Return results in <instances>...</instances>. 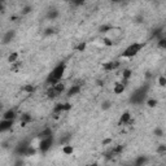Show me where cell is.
Segmentation results:
<instances>
[{"label": "cell", "instance_id": "obj_1", "mask_svg": "<svg viewBox=\"0 0 166 166\" xmlns=\"http://www.w3.org/2000/svg\"><path fill=\"white\" fill-rule=\"evenodd\" d=\"M65 70H66V62H60L59 65H56L52 69V72L48 74V77H47V79H46V83L49 84V86H53V84L61 82L64 74H65Z\"/></svg>", "mask_w": 166, "mask_h": 166}, {"label": "cell", "instance_id": "obj_2", "mask_svg": "<svg viewBox=\"0 0 166 166\" xmlns=\"http://www.w3.org/2000/svg\"><path fill=\"white\" fill-rule=\"evenodd\" d=\"M148 90H149V86H148V84H144V86L139 87V88L135 90L133 92V95L130 96V101L133 104H141V103H144L145 99H147Z\"/></svg>", "mask_w": 166, "mask_h": 166}, {"label": "cell", "instance_id": "obj_3", "mask_svg": "<svg viewBox=\"0 0 166 166\" xmlns=\"http://www.w3.org/2000/svg\"><path fill=\"white\" fill-rule=\"evenodd\" d=\"M144 47H145V43H139V42L131 43V44L121 53V59H131V57H135Z\"/></svg>", "mask_w": 166, "mask_h": 166}, {"label": "cell", "instance_id": "obj_4", "mask_svg": "<svg viewBox=\"0 0 166 166\" xmlns=\"http://www.w3.org/2000/svg\"><path fill=\"white\" fill-rule=\"evenodd\" d=\"M53 145V136L48 138V139H43V140H39L38 144V151L42 152V153H46L47 151L51 149V147Z\"/></svg>", "mask_w": 166, "mask_h": 166}, {"label": "cell", "instance_id": "obj_5", "mask_svg": "<svg viewBox=\"0 0 166 166\" xmlns=\"http://www.w3.org/2000/svg\"><path fill=\"white\" fill-rule=\"evenodd\" d=\"M123 149H125V145H122V144L114 145V147L112 148L109 152H107L105 157L108 158V160H112V158H114V157H118V156H120L122 152H123Z\"/></svg>", "mask_w": 166, "mask_h": 166}, {"label": "cell", "instance_id": "obj_6", "mask_svg": "<svg viewBox=\"0 0 166 166\" xmlns=\"http://www.w3.org/2000/svg\"><path fill=\"white\" fill-rule=\"evenodd\" d=\"M29 145H30V143H29L28 140H23V141H21V143H18V144H17V147H16V149H14L16 154L25 156V152L29 148Z\"/></svg>", "mask_w": 166, "mask_h": 166}, {"label": "cell", "instance_id": "obj_7", "mask_svg": "<svg viewBox=\"0 0 166 166\" xmlns=\"http://www.w3.org/2000/svg\"><path fill=\"white\" fill-rule=\"evenodd\" d=\"M80 90H82V84H80V83H74L73 86H70V88L67 90L66 96H67V97L75 96V95H78V94L80 92Z\"/></svg>", "mask_w": 166, "mask_h": 166}, {"label": "cell", "instance_id": "obj_8", "mask_svg": "<svg viewBox=\"0 0 166 166\" xmlns=\"http://www.w3.org/2000/svg\"><path fill=\"white\" fill-rule=\"evenodd\" d=\"M121 65V62L118 60H114V61H109V62H107V64H104L103 67H104V70H107V72H113V70H116L118 69Z\"/></svg>", "mask_w": 166, "mask_h": 166}, {"label": "cell", "instance_id": "obj_9", "mask_svg": "<svg viewBox=\"0 0 166 166\" xmlns=\"http://www.w3.org/2000/svg\"><path fill=\"white\" fill-rule=\"evenodd\" d=\"M16 36V31L14 30H8V31H5V34L3 35V39H1V43L3 44H8V43H11L13 39H14Z\"/></svg>", "mask_w": 166, "mask_h": 166}, {"label": "cell", "instance_id": "obj_10", "mask_svg": "<svg viewBox=\"0 0 166 166\" xmlns=\"http://www.w3.org/2000/svg\"><path fill=\"white\" fill-rule=\"evenodd\" d=\"M14 121H9V120H1L0 121V133H5V131L11 130Z\"/></svg>", "mask_w": 166, "mask_h": 166}, {"label": "cell", "instance_id": "obj_11", "mask_svg": "<svg viewBox=\"0 0 166 166\" xmlns=\"http://www.w3.org/2000/svg\"><path fill=\"white\" fill-rule=\"evenodd\" d=\"M52 136H53V131H52V128L46 127V128H43V130L39 133L38 139H39V140H43V139H48V138H52Z\"/></svg>", "mask_w": 166, "mask_h": 166}, {"label": "cell", "instance_id": "obj_12", "mask_svg": "<svg viewBox=\"0 0 166 166\" xmlns=\"http://www.w3.org/2000/svg\"><path fill=\"white\" fill-rule=\"evenodd\" d=\"M126 84L127 82L126 80H122V82H118L114 84V94H117V95H121L122 92H125V88H126Z\"/></svg>", "mask_w": 166, "mask_h": 166}, {"label": "cell", "instance_id": "obj_13", "mask_svg": "<svg viewBox=\"0 0 166 166\" xmlns=\"http://www.w3.org/2000/svg\"><path fill=\"white\" fill-rule=\"evenodd\" d=\"M131 121V113L130 112H125V113L121 114V118H120V125L122 126H126L128 125V122Z\"/></svg>", "mask_w": 166, "mask_h": 166}, {"label": "cell", "instance_id": "obj_14", "mask_svg": "<svg viewBox=\"0 0 166 166\" xmlns=\"http://www.w3.org/2000/svg\"><path fill=\"white\" fill-rule=\"evenodd\" d=\"M17 117V113L14 109H8L3 113V120H9V121H14V118Z\"/></svg>", "mask_w": 166, "mask_h": 166}, {"label": "cell", "instance_id": "obj_15", "mask_svg": "<svg viewBox=\"0 0 166 166\" xmlns=\"http://www.w3.org/2000/svg\"><path fill=\"white\" fill-rule=\"evenodd\" d=\"M60 16V13H59V11H57V9H55V8H53V9H49V11L48 12H47V18H48L49 20V21H53V20H56L57 18V17H59Z\"/></svg>", "mask_w": 166, "mask_h": 166}, {"label": "cell", "instance_id": "obj_16", "mask_svg": "<svg viewBox=\"0 0 166 166\" xmlns=\"http://www.w3.org/2000/svg\"><path fill=\"white\" fill-rule=\"evenodd\" d=\"M20 121H21V126L25 127L29 122H31V116L29 113H22L21 117H20Z\"/></svg>", "mask_w": 166, "mask_h": 166}, {"label": "cell", "instance_id": "obj_17", "mask_svg": "<svg viewBox=\"0 0 166 166\" xmlns=\"http://www.w3.org/2000/svg\"><path fill=\"white\" fill-rule=\"evenodd\" d=\"M147 162H148V158L145 156H139V157H136V160H135L133 166H144Z\"/></svg>", "mask_w": 166, "mask_h": 166}, {"label": "cell", "instance_id": "obj_18", "mask_svg": "<svg viewBox=\"0 0 166 166\" xmlns=\"http://www.w3.org/2000/svg\"><path fill=\"white\" fill-rule=\"evenodd\" d=\"M52 87H53V90L56 91V94L59 95V96H60L61 94H64V91H65V84H64L62 82H59V83L53 84Z\"/></svg>", "mask_w": 166, "mask_h": 166}, {"label": "cell", "instance_id": "obj_19", "mask_svg": "<svg viewBox=\"0 0 166 166\" xmlns=\"http://www.w3.org/2000/svg\"><path fill=\"white\" fill-rule=\"evenodd\" d=\"M152 38H156V39H161L164 38V28H158L153 30V33H152Z\"/></svg>", "mask_w": 166, "mask_h": 166}, {"label": "cell", "instance_id": "obj_20", "mask_svg": "<svg viewBox=\"0 0 166 166\" xmlns=\"http://www.w3.org/2000/svg\"><path fill=\"white\" fill-rule=\"evenodd\" d=\"M73 152H74V147L72 144H65L62 147V153L65 154V156H70V154H73Z\"/></svg>", "mask_w": 166, "mask_h": 166}, {"label": "cell", "instance_id": "obj_21", "mask_svg": "<svg viewBox=\"0 0 166 166\" xmlns=\"http://www.w3.org/2000/svg\"><path fill=\"white\" fill-rule=\"evenodd\" d=\"M131 75H133V70L131 69H125L123 72H122V80L128 82V79L131 78Z\"/></svg>", "mask_w": 166, "mask_h": 166}, {"label": "cell", "instance_id": "obj_22", "mask_svg": "<svg viewBox=\"0 0 166 166\" xmlns=\"http://www.w3.org/2000/svg\"><path fill=\"white\" fill-rule=\"evenodd\" d=\"M18 52H12L11 55L8 56V62H11V64H16V62H18Z\"/></svg>", "mask_w": 166, "mask_h": 166}, {"label": "cell", "instance_id": "obj_23", "mask_svg": "<svg viewBox=\"0 0 166 166\" xmlns=\"http://www.w3.org/2000/svg\"><path fill=\"white\" fill-rule=\"evenodd\" d=\"M64 103H59V104H56L55 108H53V113L55 114H61V113H64Z\"/></svg>", "mask_w": 166, "mask_h": 166}, {"label": "cell", "instance_id": "obj_24", "mask_svg": "<svg viewBox=\"0 0 166 166\" xmlns=\"http://www.w3.org/2000/svg\"><path fill=\"white\" fill-rule=\"evenodd\" d=\"M112 29H113V26H112V25H101L99 28V31L103 33V34H108Z\"/></svg>", "mask_w": 166, "mask_h": 166}, {"label": "cell", "instance_id": "obj_25", "mask_svg": "<svg viewBox=\"0 0 166 166\" xmlns=\"http://www.w3.org/2000/svg\"><path fill=\"white\" fill-rule=\"evenodd\" d=\"M23 91H25L26 94H34L35 92V86H33V84H26V86H23Z\"/></svg>", "mask_w": 166, "mask_h": 166}, {"label": "cell", "instance_id": "obj_26", "mask_svg": "<svg viewBox=\"0 0 166 166\" xmlns=\"http://www.w3.org/2000/svg\"><path fill=\"white\" fill-rule=\"evenodd\" d=\"M157 46H158V48H161V49L166 48V38H165V36L157 40Z\"/></svg>", "mask_w": 166, "mask_h": 166}, {"label": "cell", "instance_id": "obj_27", "mask_svg": "<svg viewBox=\"0 0 166 166\" xmlns=\"http://www.w3.org/2000/svg\"><path fill=\"white\" fill-rule=\"evenodd\" d=\"M145 104H147L149 108H156V105H157V100L156 99H148L147 101H145Z\"/></svg>", "mask_w": 166, "mask_h": 166}, {"label": "cell", "instance_id": "obj_28", "mask_svg": "<svg viewBox=\"0 0 166 166\" xmlns=\"http://www.w3.org/2000/svg\"><path fill=\"white\" fill-rule=\"evenodd\" d=\"M156 152H157V153L160 154V156H164V154L166 153V145H165V144H161L160 147L157 148V151H156Z\"/></svg>", "mask_w": 166, "mask_h": 166}, {"label": "cell", "instance_id": "obj_29", "mask_svg": "<svg viewBox=\"0 0 166 166\" xmlns=\"http://www.w3.org/2000/svg\"><path fill=\"white\" fill-rule=\"evenodd\" d=\"M158 84H160L161 87L166 86V77L165 75H160V77H158Z\"/></svg>", "mask_w": 166, "mask_h": 166}, {"label": "cell", "instance_id": "obj_30", "mask_svg": "<svg viewBox=\"0 0 166 166\" xmlns=\"http://www.w3.org/2000/svg\"><path fill=\"white\" fill-rule=\"evenodd\" d=\"M31 11H33V7H31V5H26V7H23L21 14H28V13H30Z\"/></svg>", "mask_w": 166, "mask_h": 166}, {"label": "cell", "instance_id": "obj_31", "mask_svg": "<svg viewBox=\"0 0 166 166\" xmlns=\"http://www.w3.org/2000/svg\"><path fill=\"white\" fill-rule=\"evenodd\" d=\"M110 107H112L110 101L107 100V101H104V103H103V105H101V109H103V110H107V109H109Z\"/></svg>", "mask_w": 166, "mask_h": 166}, {"label": "cell", "instance_id": "obj_32", "mask_svg": "<svg viewBox=\"0 0 166 166\" xmlns=\"http://www.w3.org/2000/svg\"><path fill=\"white\" fill-rule=\"evenodd\" d=\"M103 42H104V44H105L107 47H112V46H114V43L112 42L110 39H108L107 36H104V39H103Z\"/></svg>", "mask_w": 166, "mask_h": 166}, {"label": "cell", "instance_id": "obj_33", "mask_svg": "<svg viewBox=\"0 0 166 166\" xmlns=\"http://www.w3.org/2000/svg\"><path fill=\"white\" fill-rule=\"evenodd\" d=\"M154 134H156V136H164V130L160 128V127H157L154 130Z\"/></svg>", "mask_w": 166, "mask_h": 166}, {"label": "cell", "instance_id": "obj_34", "mask_svg": "<svg viewBox=\"0 0 166 166\" xmlns=\"http://www.w3.org/2000/svg\"><path fill=\"white\" fill-rule=\"evenodd\" d=\"M53 33H55V29L53 28H47L44 30V35H52Z\"/></svg>", "mask_w": 166, "mask_h": 166}, {"label": "cell", "instance_id": "obj_35", "mask_svg": "<svg viewBox=\"0 0 166 166\" xmlns=\"http://www.w3.org/2000/svg\"><path fill=\"white\" fill-rule=\"evenodd\" d=\"M84 49H86V43H83V42H82L79 46L77 47V51H79V52H83Z\"/></svg>", "mask_w": 166, "mask_h": 166}, {"label": "cell", "instance_id": "obj_36", "mask_svg": "<svg viewBox=\"0 0 166 166\" xmlns=\"http://www.w3.org/2000/svg\"><path fill=\"white\" fill-rule=\"evenodd\" d=\"M70 109H72V104H69V103H64V110H65V112H69Z\"/></svg>", "mask_w": 166, "mask_h": 166}, {"label": "cell", "instance_id": "obj_37", "mask_svg": "<svg viewBox=\"0 0 166 166\" xmlns=\"http://www.w3.org/2000/svg\"><path fill=\"white\" fill-rule=\"evenodd\" d=\"M143 16H139V17H136V18H135V21H136L138 23H140V22H143Z\"/></svg>", "mask_w": 166, "mask_h": 166}, {"label": "cell", "instance_id": "obj_38", "mask_svg": "<svg viewBox=\"0 0 166 166\" xmlns=\"http://www.w3.org/2000/svg\"><path fill=\"white\" fill-rule=\"evenodd\" d=\"M112 143V139H105V140H103V144L104 145H108V144H110Z\"/></svg>", "mask_w": 166, "mask_h": 166}, {"label": "cell", "instance_id": "obj_39", "mask_svg": "<svg viewBox=\"0 0 166 166\" xmlns=\"http://www.w3.org/2000/svg\"><path fill=\"white\" fill-rule=\"evenodd\" d=\"M22 165H23V162L21 160H17V162L14 164V166H22Z\"/></svg>", "mask_w": 166, "mask_h": 166}, {"label": "cell", "instance_id": "obj_40", "mask_svg": "<svg viewBox=\"0 0 166 166\" xmlns=\"http://www.w3.org/2000/svg\"><path fill=\"white\" fill-rule=\"evenodd\" d=\"M3 11H4V3L0 1V12H3Z\"/></svg>", "mask_w": 166, "mask_h": 166}, {"label": "cell", "instance_id": "obj_41", "mask_svg": "<svg viewBox=\"0 0 166 166\" xmlns=\"http://www.w3.org/2000/svg\"><path fill=\"white\" fill-rule=\"evenodd\" d=\"M1 109H3V104H1V101H0V112H1Z\"/></svg>", "mask_w": 166, "mask_h": 166}, {"label": "cell", "instance_id": "obj_42", "mask_svg": "<svg viewBox=\"0 0 166 166\" xmlns=\"http://www.w3.org/2000/svg\"><path fill=\"white\" fill-rule=\"evenodd\" d=\"M88 166H99L97 164H91V165H88Z\"/></svg>", "mask_w": 166, "mask_h": 166}, {"label": "cell", "instance_id": "obj_43", "mask_svg": "<svg viewBox=\"0 0 166 166\" xmlns=\"http://www.w3.org/2000/svg\"><path fill=\"white\" fill-rule=\"evenodd\" d=\"M125 166H133V165H125Z\"/></svg>", "mask_w": 166, "mask_h": 166}]
</instances>
